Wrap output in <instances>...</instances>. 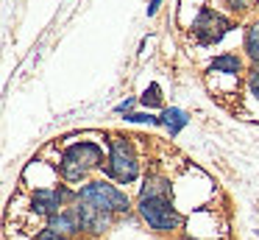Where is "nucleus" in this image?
Wrapping results in <instances>:
<instances>
[{
  "instance_id": "nucleus-1",
  "label": "nucleus",
  "mask_w": 259,
  "mask_h": 240,
  "mask_svg": "<svg viewBox=\"0 0 259 240\" xmlns=\"http://www.w3.org/2000/svg\"><path fill=\"white\" fill-rule=\"evenodd\" d=\"M103 167V148L92 140H78V143L67 145L59 159V176L67 184H75L87 179L92 170Z\"/></svg>"
},
{
  "instance_id": "nucleus-15",
  "label": "nucleus",
  "mask_w": 259,
  "mask_h": 240,
  "mask_svg": "<svg viewBox=\"0 0 259 240\" xmlns=\"http://www.w3.org/2000/svg\"><path fill=\"white\" fill-rule=\"evenodd\" d=\"M34 240H70V237H64V234H59V232H53V229H42L39 234H36Z\"/></svg>"
},
{
  "instance_id": "nucleus-17",
  "label": "nucleus",
  "mask_w": 259,
  "mask_h": 240,
  "mask_svg": "<svg viewBox=\"0 0 259 240\" xmlns=\"http://www.w3.org/2000/svg\"><path fill=\"white\" fill-rule=\"evenodd\" d=\"M229 3H231V9H248L253 0H229Z\"/></svg>"
},
{
  "instance_id": "nucleus-2",
  "label": "nucleus",
  "mask_w": 259,
  "mask_h": 240,
  "mask_svg": "<svg viewBox=\"0 0 259 240\" xmlns=\"http://www.w3.org/2000/svg\"><path fill=\"white\" fill-rule=\"evenodd\" d=\"M131 140L134 137H125V134H112V140H109V156L103 173L120 184H131L140 176V156H137Z\"/></svg>"
},
{
  "instance_id": "nucleus-19",
  "label": "nucleus",
  "mask_w": 259,
  "mask_h": 240,
  "mask_svg": "<svg viewBox=\"0 0 259 240\" xmlns=\"http://www.w3.org/2000/svg\"><path fill=\"white\" fill-rule=\"evenodd\" d=\"M176 240H190V237H176Z\"/></svg>"
},
{
  "instance_id": "nucleus-12",
  "label": "nucleus",
  "mask_w": 259,
  "mask_h": 240,
  "mask_svg": "<svg viewBox=\"0 0 259 240\" xmlns=\"http://www.w3.org/2000/svg\"><path fill=\"white\" fill-rule=\"evenodd\" d=\"M140 104L145 106V109H156V106H162V87H159L156 81L148 84L145 92L140 95Z\"/></svg>"
},
{
  "instance_id": "nucleus-14",
  "label": "nucleus",
  "mask_w": 259,
  "mask_h": 240,
  "mask_svg": "<svg viewBox=\"0 0 259 240\" xmlns=\"http://www.w3.org/2000/svg\"><path fill=\"white\" fill-rule=\"evenodd\" d=\"M248 89H251L259 100V64H253L251 70H248Z\"/></svg>"
},
{
  "instance_id": "nucleus-20",
  "label": "nucleus",
  "mask_w": 259,
  "mask_h": 240,
  "mask_svg": "<svg viewBox=\"0 0 259 240\" xmlns=\"http://www.w3.org/2000/svg\"><path fill=\"white\" fill-rule=\"evenodd\" d=\"M87 240H98V237H87Z\"/></svg>"
},
{
  "instance_id": "nucleus-8",
  "label": "nucleus",
  "mask_w": 259,
  "mask_h": 240,
  "mask_svg": "<svg viewBox=\"0 0 259 240\" xmlns=\"http://www.w3.org/2000/svg\"><path fill=\"white\" fill-rule=\"evenodd\" d=\"M209 73H220V76H240L242 73V59L237 53H220L209 61Z\"/></svg>"
},
{
  "instance_id": "nucleus-10",
  "label": "nucleus",
  "mask_w": 259,
  "mask_h": 240,
  "mask_svg": "<svg viewBox=\"0 0 259 240\" xmlns=\"http://www.w3.org/2000/svg\"><path fill=\"white\" fill-rule=\"evenodd\" d=\"M167 193H170L167 179L151 173V176H145V187L140 190V198H167Z\"/></svg>"
},
{
  "instance_id": "nucleus-21",
  "label": "nucleus",
  "mask_w": 259,
  "mask_h": 240,
  "mask_svg": "<svg viewBox=\"0 0 259 240\" xmlns=\"http://www.w3.org/2000/svg\"><path fill=\"white\" fill-rule=\"evenodd\" d=\"M256 237H259V229H256Z\"/></svg>"
},
{
  "instance_id": "nucleus-18",
  "label": "nucleus",
  "mask_w": 259,
  "mask_h": 240,
  "mask_svg": "<svg viewBox=\"0 0 259 240\" xmlns=\"http://www.w3.org/2000/svg\"><path fill=\"white\" fill-rule=\"evenodd\" d=\"M159 6H162V0H151V3H148V17H153L156 14V9Z\"/></svg>"
},
{
  "instance_id": "nucleus-16",
  "label": "nucleus",
  "mask_w": 259,
  "mask_h": 240,
  "mask_svg": "<svg viewBox=\"0 0 259 240\" xmlns=\"http://www.w3.org/2000/svg\"><path fill=\"white\" fill-rule=\"evenodd\" d=\"M134 104H137L134 98H125L123 104H117V106H114V112H117V115H128V109H131Z\"/></svg>"
},
{
  "instance_id": "nucleus-7",
  "label": "nucleus",
  "mask_w": 259,
  "mask_h": 240,
  "mask_svg": "<svg viewBox=\"0 0 259 240\" xmlns=\"http://www.w3.org/2000/svg\"><path fill=\"white\" fill-rule=\"evenodd\" d=\"M48 229H53V232L64 234V237H70V240L78 237V234H84L81 232V218H78L75 204L67 207V210H62V212H56L53 218H48Z\"/></svg>"
},
{
  "instance_id": "nucleus-13",
  "label": "nucleus",
  "mask_w": 259,
  "mask_h": 240,
  "mask_svg": "<svg viewBox=\"0 0 259 240\" xmlns=\"http://www.w3.org/2000/svg\"><path fill=\"white\" fill-rule=\"evenodd\" d=\"M123 120L125 123H148V126H159V117L151 115V112H128Z\"/></svg>"
},
{
  "instance_id": "nucleus-3",
  "label": "nucleus",
  "mask_w": 259,
  "mask_h": 240,
  "mask_svg": "<svg viewBox=\"0 0 259 240\" xmlns=\"http://www.w3.org/2000/svg\"><path fill=\"white\" fill-rule=\"evenodd\" d=\"M78 201L81 204L98 207V210L109 212V215H125L131 210V198L120 187H114L106 179H95L78 187Z\"/></svg>"
},
{
  "instance_id": "nucleus-6",
  "label": "nucleus",
  "mask_w": 259,
  "mask_h": 240,
  "mask_svg": "<svg viewBox=\"0 0 259 240\" xmlns=\"http://www.w3.org/2000/svg\"><path fill=\"white\" fill-rule=\"evenodd\" d=\"M75 210H78V218H81V232L87 237H101L103 232L112 229L114 215H109V212L98 210V207H90V204H81V201H75Z\"/></svg>"
},
{
  "instance_id": "nucleus-4",
  "label": "nucleus",
  "mask_w": 259,
  "mask_h": 240,
  "mask_svg": "<svg viewBox=\"0 0 259 240\" xmlns=\"http://www.w3.org/2000/svg\"><path fill=\"white\" fill-rule=\"evenodd\" d=\"M137 212L140 218L159 234H170V232H179L181 226L187 223V218L170 204L167 198H140L137 204Z\"/></svg>"
},
{
  "instance_id": "nucleus-11",
  "label": "nucleus",
  "mask_w": 259,
  "mask_h": 240,
  "mask_svg": "<svg viewBox=\"0 0 259 240\" xmlns=\"http://www.w3.org/2000/svg\"><path fill=\"white\" fill-rule=\"evenodd\" d=\"M242 48H245V56L259 64V20L248 22L245 25V37H242Z\"/></svg>"
},
{
  "instance_id": "nucleus-9",
  "label": "nucleus",
  "mask_w": 259,
  "mask_h": 240,
  "mask_svg": "<svg viewBox=\"0 0 259 240\" xmlns=\"http://www.w3.org/2000/svg\"><path fill=\"white\" fill-rule=\"evenodd\" d=\"M190 123V115H187L184 109H176V106H170V109H164L162 115H159V126L167 128L170 137H179V131Z\"/></svg>"
},
{
  "instance_id": "nucleus-5",
  "label": "nucleus",
  "mask_w": 259,
  "mask_h": 240,
  "mask_svg": "<svg viewBox=\"0 0 259 240\" xmlns=\"http://www.w3.org/2000/svg\"><path fill=\"white\" fill-rule=\"evenodd\" d=\"M231 28H234V22H231L226 14H220V11L209 9V6H203V9L198 11V17L192 20V33H195V39L201 45L220 42Z\"/></svg>"
}]
</instances>
